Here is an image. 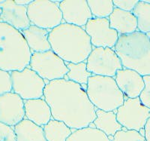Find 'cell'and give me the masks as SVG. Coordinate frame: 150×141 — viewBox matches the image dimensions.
I'll use <instances>...</instances> for the list:
<instances>
[{
	"label": "cell",
	"mask_w": 150,
	"mask_h": 141,
	"mask_svg": "<svg viewBox=\"0 0 150 141\" xmlns=\"http://www.w3.org/2000/svg\"><path fill=\"white\" fill-rule=\"evenodd\" d=\"M44 98L51 110L52 118L75 130L89 127L96 119V109L82 85L65 79L49 82Z\"/></svg>",
	"instance_id": "1"
},
{
	"label": "cell",
	"mask_w": 150,
	"mask_h": 141,
	"mask_svg": "<svg viewBox=\"0 0 150 141\" xmlns=\"http://www.w3.org/2000/svg\"><path fill=\"white\" fill-rule=\"evenodd\" d=\"M48 39L51 50L67 63L84 62L93 49L85 29L66 23L50 30Z\"/></svg>",
	"instance_id": "2"
},
{
	"label": "cell",
	"mask_w": 150,
	"mask_h": 141,
	"mask_svg": "<svg viewBox=\"0 0 150 141\" xmlns=\"http://www.w3.org/2000/svg\"><path fill=\"white\" fill-rule=\"evenodd\" d=\"M114 51L123 69L136 71L142 76H150V36L137 31L119 36Z\"/></svg>",
	"instance_id": "3"
},
{
	"label": "cell",
	"mask_w": 150,
	"mask_h": 141,
	"mask_svg": "<svg viewBox=\"0 0 150 141\" xmlns=\"http://www.w3.org/2000/svg\"><path fill=\"white\" fill-rule=\"evenodd\" d=\"M32 54L21 31L0 22V69L22 71L29 66Z\"/></svg>",
	"instance_id": "4"
},
{
	"label": "cell",
	"mask_w": 150,
	"mask_h": 141,
	"mask_svg": "<svg viewBox=\"0 0 150 141\" xmlns=\"http://www.w3.org/2000/svg\"><path fill=\"white\" fill-rule=\"evenodd\" d=\"M86 91L89 100L97 110L114 112L125 101L124 94L112 77L92 75Z\"/></svg>",
	"instance_id": "5"
},
{
	"label": "cell",
	"mask_w": 150,
	"mask_h": 141,
	"mask_svg": "<svg viewBox=\"0 0 150 141\" xmlns=\"http://www.w3.org/2000/svg\"><path fill=\"white\" fill-rule=\"evenodd\" d=\"M29 68L49 82L64 79L69 71L65 61L52 50L32 54Z\"/></svg>",
	"instance_id": "6"
},
{
	"label": "cell",
	"mask_w": 150,
	"mask_h": 141,
	"mask_svg": "<svg viewBox=\"0 0 150 141\" xmlns=\"http://www.w3.org/2000/svg\"><path fill=\"white\" fill-rule=\"evenodd\" d=\"M59 2L50 0H35L27 6V14L32 25L49 31L58 26L63 20Z\"/></svg>",
	"instance_id": "7"
},
{
	"label": "cell",
	"mask_w": 150,
	"mask_h": 141,
	"mask_svg": "<svg viewBox=\"0 0 150 141\" xmlns=\"http://www.w3.org/2000/svg\"><path fill=\"white\" fill-rule=\"evenodd\" d=\"M10 74L12 92L18 94L23 100L40 99L44 96L46 82L29 67L22 71H13Z\"/></svg>",
	"instance_id": "8"
},
{
	"label": "cell",
	"mask_w": 150,
	"mask_h": 141,
	"mask_svg": "<svg viewBox=\"0 0 150 141\" xmlns=\"http://www.w3.org/2000/svg\"><path fill=\"white\" fill-rule=\"evenodd\" d=\"M116 110L118 122L129 131L140 132L150 118V109L143 105L139 97L127 98Z\"/></svg>",
	"instance_id": "9"
},
{
	"label": "cell",
	"mask_w": 150,
	"mask_h": 141,
	"mask_svg": "<svg viewBox=\"0 0 150 141\" xmlns=\"http://www.w3.org/2000/svg\"><path fill=\"white\" fill-rule=\"evenodd\" d=\"M86 67L92 75L112 78L123 69L120 57L110 48H93L86 60Z\"/></svg>",
	"instance_id": "10"
},
{
	"label": "cell",
	"mask_w": 150,
	"mask_h": 141,
	"mask_svg": "<svg viewBox=\"0 0 150 141\" xmlns=\"http://www.w3.org/2000/svg\"><path fill=\"white\" fill-rule=\"evenodd\" d=\"M85 30L95 48H114L120 36L110 26L109 18H92L87 22Z\"/></svg>",
	"instance_id": "11"
},
{
	"label": "cell",
	"mask_w": 150,
	"mask_h": 141,
	"mask_svg": "<svg viewBox=\"0 0 150 141\" xmlns=\"http://www.w3.org/2000/svg\"><path fill=\"white\" fill-rule=\"evenodd\" d=\"M26 117L24 100L14 92L0 95V122L14 127Z\"/></svg>",
	"instance_id": "12"
},
{
	"label": "cell",
	"mask_w": 150,
	"mask_h": 141,
	"mask_svg": "<svg viewBox=\"0 0 150 141\" xmlns=\"http://www.w3.org/2000/svg\"><path fill=\"white\" fill-rule=\"evenodd\" d=\"M59 6L66 24L83 27L93 18L86 0H65L59 2Z\"/></svg>",
	"instance_id": "13"
},
{
	"label": "cell",
	"mask_w": 150,
	"mask_h": 141,
	"mask_svg": "<svg viewBox=\"0 0 150 141\" xmlns=\"http://www.w3.org/2000/svg\"><path fill=\"white\" fill-rule=\"evenodd\" d=\"M2 14L0 22L7 24L22 32L31 26L27 14V6L17 5L15 1L5 0L0 4Z\"/></svg>",
	"instance_id": "14"
},
{
	"label": "cell",
	"mask_w": 150,
	"mask_h": 141,
	"mask_svg": "<svg viewBox=\"0 0 150 141\" xmlns=\"http://www.w3.org/2000/svg\"><path fill=\"white\" fill-rule=\"evenodd\" d=\"M114 79L120 91L128 98L139 97L145 87L143 76L131 69L118 70Z\"/></svg>",
	"instance_id": "15"
},
{
	"label": "cell",
	"mask_w": 150,
	"mask_h": 141,
	"mask_svg": "<svg viewBox=\"0 0 150 141\" xmlns=\"http://www.w3.org/2000/svg\"><path fill=\"white\" fill-rule=\"evenodd\" d=\"M26 118L37 125L44 127L51 120L52 112L45 99L24 100Z\"/></svg>",
	"instance_id": "16"
},
{
	"label": "cell",
	"mask_w": 150,
	"mask_h": 141,
	"mask_svg": "<svg viewBox=\"0 0 150 141\" xmlns=\"http://www.w3.org/2000/svg\"><path fill=\"white\" fill-rule=\"evenodd\" d=\"M21 33L26 39L32 53L45 52L51 50V46L48 39L50 31L47 29L31 24L30 26L23 30Z\"/></svg>",
	"instance_id": "17"
},
{
	"label": "cell",
	"mask_w": 150,
	"mask_h": 141,
	"mask_svg": "<svg viewBox=\"0 0 150 141\" xmlns=\"http://www.w3.org/2000/svg\"><path fill=\"white\" fill-rule=\"evenodd\" d=\"M109 21L110 27L115 29L120 36L131 34L137 29V21L132 12L114 8L109 17Z\"/></svg>",
	"instance_id": "18"
},
{
	"label": "cell",
	"mask_w": 150,
	"mask_h": 141,
	"mask_svg": "<svg viewBox=\"0 0 150 141\" xmlns=\"http://www.w3.org/2000/svg\"><path fill=\"white\" fill-rule=\"evenodd\" d=\"M16 141H47L43 127L24 119L14 127Z\"/></svg>",
	"instance_id": "19"
},
{
	"label": "cell",
	"mask_w": 150,
	"mask_h": 141,
	"mask_svg": "<svg viewBox=\"0 0 150 141\" xmlns=\"http://www.w3.org/2000/svg\"><path fill=\"white\" fill-rule=\"evenodd\" d=\"M96 119L93 122L96 128L104 132L108 136H114L118 131L122 130V127L118 122L114 112H106L96 110Z\"/></svg>",
	"instance_id": "20"
},
{
	"label": "cell",
	"mask_w": 150,
	"mask_h": 141,
	"mask_svg": "<svg viewBox=\"0 0 150 141\" xmlns=\"http://www.w3.org/2000/svg\"><path fill=\"white\" fill-rule=\"evenodd\" d=\"M43 128L47 141H67L72 134L71 129L64 122L53 119Z\"/></svg>",
	"instance_id": "21"
},
{
	"label": "cell",
	"mask_w": 150,
	"mask_h": 141,
	"mask_svg": "<svg viewBox=\"0 0 150 141\" xmlns=\"http://www.w3.org/2000/svg\"><path fill=\"white\" fill-rule=\"evenodd\" d=\"M67 141H112L108 135L96 127H87L75 130Z\"/></svg>",
	"instance_id": "22"
},
{
	"label": "cell",
	"mask_w": 150,
	"mask_h": 141,
	"mask_svg": "<svg viewBox=\"0 0 150 141\" xmlns=\"http://www.w3.org/2000/svg\"><path fill=\"white\" fill-rule=\"evenodd\" d=\"M66 66L69 71L67 73V79H65L70 80L80 85H87L89 79L92 76V74L87 70L86 63H67Z\"/></svg>",
	"instance_id": "23"
},
{
	"label": "cell",
	"mask_w": 150,
	"mask_h": 141,
	"mask_svg": "<svg viewBox=\"0 0 150 141\" xmlns=\"http://www.w3.org/2000/svg\"><path fill=\"white\" fill-rule=\"evenodd\" d=\"M132 13L137 21L139 32L147 35L150 33V4L145 1H138Z\"/></svg>",
	"instance_id": "24"
},
{
	"label": "cell",
	"mask_w": 150,
	"mask_h": 141,
	"mask_svg": "<svg viewBox=\"0 0 150 141\" xmlns=\"http://www.w3.org/2000/svg\"><path fill=\"white\" fill-rule=\"evenodd\" d=\"M87 2L93 18H108L114 9L110 0H89Z\"/></svg>",
	"instance_id": "25"
},
{
	"label": "cell",
	"mask_w": 150,
	"mask_h": 141,
	"mask_svg": "<svg viewBox=\"0 0 150 141\" xmlns=\"http://www.w3.org/2000/svg\"><path fill=\"white\" fill-rule=\"evenodd\" d=\"M112 141H146V140L145 136L138 131L122 129L115 134Z\"/></svg>",
	"instance_id": "26"
},
{
	"label": "cell",
	"mask_w": 150,
	"mask_h": 141,
	"mask_svg": "<svg viewBox=\"0 0 150 141\" xmlns=\"http://www.w3.org/2000/svg\"><path fill=\"white\" fill-rule=\"evenodd\" d=\"M12 91L10 72L0 69V95Z\"/></svg>",
	"instance_id": "27"
},
{
	"label": "cell",
	"mask_w": 150,
	"mask_h": 141,
	"mask_svg": "<svg viewBox=\"0 0 150 141\" xmlns=\"http://www.w3.org/2000/svg\"><path fill=\"white\" fill-rule=\"evenodd\" d=\"M0 141H16L14 127L0 122Z\"/></svg>",
	"instance_id": "28"
},
{
	"label": "cell",
	"mask_w": 150,
	"mask_h": 141,
	"mask_svg": "<svg viewBox=\"0 0 150 141\" xmlns=\"http://www.w3.org/2000/svg\"><path fill=\"white\" fill-rule=\"evenodd\" d=\"M143 77L145 83V87L140 94L139 98L143 105L150 109V76H146Z\"/></svg>",
	"instance_id": "29"
},
{
	"label": "cell",
	"mask_w": 150,
	"mask_h": 141,
	"mask_svg": "<svg viewBox=\"0 0 150 141\" xmlns=\"http://www.w3.org/2000/svg\"><path fill=\"white\" fill-rule=\"evenodd\" d=\"M138 1L137 0H125V1H112L114 8H117L125 11L132 12Z\"/></svg>",
	"instance_id": "30"
},
{
	"label": "cell",
	"mask_w": 150,
	"mask_h": 141,
	"mask_svg": "<svg viewBox=\"0 0 150 141\" xmlns=\"http://www.w3.org/2000/svg\"><path fill=\"white\" fill-rule=\"evenodd\" d=\"M144 131H145L146 140V141H150V118L147 121Z\"/></svg>",
	"instance_id": "31"
},
{
	"label": "cell",
	"mask_w": 150,
	"mask_h": 141,
	"mask_svg": "<svg viewBox=\"0 0 150 141\" xmlns=\"http://www.w3.org/2000/svg\"><path fill=\"white\" fill-rule=\"evenodd\" d=\"M32 2H33L32 0H16L15 1L17 5L22 6H28Z\"/></svg>",
	"instance_id": "32"
},
{
	"label": "cell",
	"mask_w": 150,
	"mask_h": 141,
	"mask_svg": "<svg viewBox=\"0 0 150 141\" xmlns=\"http://www.w3.org/2000/svg\"><path fill=\"white\" fill-rule=\"evenodd\" d=\"M1 14H2V9L0 8V15H1Z\"/></svg>",
	"instance_id": "33"
},
{
	"label": "cell",
	"mask_w": 150,
	"mask_h": 141,
	"mask_svg": "<svg viewBox=\"0 0 150 141\" xmlns=\"http://www.w3.org/2000/svg\"><path fill=\"white\" fill-rule=\"evenodd\" d=\"M146 2H147L148 4H150V1H145Z\"/></svg>",
	"instance_id": "34"
}]
</instances>
